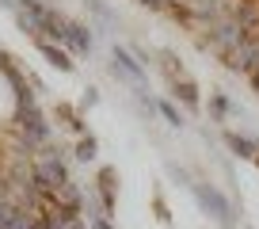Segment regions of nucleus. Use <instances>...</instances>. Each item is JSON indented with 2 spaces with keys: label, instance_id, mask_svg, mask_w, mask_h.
<instances>
[{
  "label": "nucleus",
  "instance_id": "nucleus-1",
  "mask_svg": "<svg viewBox=\"0 0 259 229\" xmlns=\"http://www.w3.org/2000/svg\"><path fill=\"white\" fill-rule=\"evenodd\" d=\"M65 149H46V157H38V161H31V180L34 187L42 191V195H54L61 183H69V168H65Z\"/></svg>",
  "mask_w": 259,
  "mask_h": 229
},
{
  "label": "nucleus",
  "instance_id": "nucleus-2",
  "mask_svg": "<svg viewBox=\"0 0 259 229\" xmlns=\"http://www.w3.org/2000/svg\"><path fill=\"white\" fill-rule=\"evenodd\" d=\"M206 31H210V34H202V39H198V46H202V50H213L221 61H225V57L244 42V31H240V23H236L233 16H225V19H218V23H210Z\"/></svg>",
  "mask_w": 259,
  "mask_h": 229
},
{
  "label": "nucleus",
  "instance_id": "nucleus-3",
  "mask_svg": "<svg viewBox=\"0 0 259 229\" xmlns=\"http://www.w3.org/2000/svg\"><path fill=\"white\" fill-rule=\"evenodd\" d=\"M16 130L19 138H23L27 149H38L50 141V123H46V114L38 111V103L34 107H16Z\"/></svg>",
  "mask_w": 259,
  "mask_h": 229
},
{
  "label": "nucleus",
  "instance_id": "nucleus-4",
  "mask_svg": "<svg viewBox=\"0 0 259 229\" xmlns=\"http://www.w3.org/2000/svg\"><path fill=\"white\" fill-rule=\"evenodd\" d=\"M191 195L198 199V206L210 210L221 225H233V206H229V199L221 195L218 187H210V183H191Z\"/></svg>",
  "mask_w": 259,
  "mask_h": 229
},
{
  "label": "nucleus",
  "instance_id": "nucleus-5",
  "mask_svg": "<svg viewBox=\"0 0 259 229\" xmlns=\"http://www.w3.org/2000/svg\"><path fill=\"white\" fill-rule=\"evenodd\" d=\"M225 69H229V73H244V77L255 73V69H259V31L244 34V42L225 57Z\"/></svg>",
  "mask_w": 259,
  "mask_h": 229
},
{
  "label": "nucleus",
  "instance_id": "nucleus-6",
  "mask_svg": "<svg viewBox=\"0 0 259 229\" xmlns=\"http://www.w3.org/2000/svg\"><path fill=\"white\" fill-rule=\"evenodd\" d=\"M50 206H57L61 214H80V206H84V195H80V187H76L73 180L69 183H61V187L50 195Z\"/></svg>",
  "mask_w": 259,
  "mask_h": 229
},
{
  "label": "nucleus",
  "instance_id": "nucleus-7",
  "mask_svg": "<svg viewBox=\"0 0 259 229\" xmlns=\"http://www.w3.org/2000/svg\"><path fill=\"white\" fill-rule=\"evenodd\" d=\"M111 61H114V73H122V77H130V81H145V65H141L138 57L130 54L126 46H114L111 50Z\"/></svg>",
  "mask_w": 259,
  "mask_h": 229
},
{
  "label": "nucleus",
  "instance_id": "nucleus-8",
  "mask_svg": "<svg viewBox=\"0 0 259 229\" xmlns=\"http://www.w3.org/2000/svg\"><path fill=\"white\" fill-rule=\"evenodd\" d=\"M34 46H38V54L46 57L54 69H61V73H73V69H76L73 54H69L65 46H54V42H46V39H34Z\"/></svg>",
  "mask_w": 259,
  "mask_h": 229
},
{
  "label": "nucleus",
  "instance_id": "nucleus-9",
  "mask_svg": "<svg viewBox=\"0 0 259 229\" xmlns=\"http://www.w3.org/2000/svg\"><path fill=\"white\" fill-rule=\"evenodd\" d=\"M69 54H92V31L76 19H69V31H65V42H61Z\"/></svg>",
  "mask_w": 259,
  "mask_h": 229
},
{
  "label": "nucleus",
  "instance_id": "nucleus-10",
  "mask_svg": "<svg viewBox=\"0 0 259 229\" xmlns=\"http://www.w3.org/2000/svg\"><path fill=\"white\" fill-rule=\"evenodd\" d=\"M114 187H118V172L99 168V203H103V218L107 221H111V214H114Z\"/></svg>",
  "mask_w": 259,
  "mask_h": 229
},
{
  "label": "nucleus",
  "instance_id": "nucleus-11",
  "mask_svg": "<svg viewBox=\"0 0 259 229\" xmlns=\"http://www.w3.org/2000/svg\"><path fill=\"white\" fill-rule=\"evenodd\" d=\"M233 19L240 23L244 34H255L259 31V0H240L236 12H233Z\"/></svg>",
  "mask_w": 259,
  "mask_h": 229
},
{
  "label": "nucleus",
  "instance_id": "nucleus-12",
  "mask_svg": "<svg viewBox=\"0 0 259 229\" xmlns=\"http://www.w3.org/2000/svg\"><path fill=\"white\" fill-rule=\"evenodd\" d=\"M225 145L233 149L236 157H244V161H255V153H259V141L244 138V134H236V130H225Z\"/></svg>",
  "mask_w": 259,
  "mask_h": 229
},
{
  "label": "nucleus",
  "instance_id": "nucleus-13",
  "mask_svg": "<svg viewBox=\"0 0 259 229\" xmlns=\"http://www.w3.org/2000/svg\"><path fill=\"white\" fill-rule=\"evenodd\" d=\"M171 96H176L183 107H198V103H202V96H198V84H194L191 77H183V81L171 84Z\"/></svg>",
  "mask_w": 259,
  "mask_h": 229
},
{
  "label": "nucleus",
  "instance_id": "nucleus-14",
  "mask_svg": "<svg viewBox=\"0 0 259 229\" xmlns=\"http://www.w3.org/2000/svg\"><path fill=\"white\" fill-rule=\"evenodd\" d=\"M210 114H213V119H218V123H221L225 114H240V107H236V103H233V99H229V96H221V92H213V96H210Z\"/></svg>",
  "mask_w": 259,
  "mask_h": 229
},
{
  "label": "nucleus",
  "instance_id": "nucleus-15",
  "mask_svg": "<svg viewBox=\"0 0 259 229\" xmlns=\"http://www.w3.org/2000/svg\"><path fill=\"white\" fill-rule=\"evenodd\" d=\"M160 65H164V73H168V81H171V84L187 77V73H183V65L176 61V54H171V50H160Z\"/></svg>",
  "mask_w": 259,
  "mask_h": 229
},
{
  "label": "nucleus",
  "instance_id": "nucleus-16",
  "mask_svg": "<svg viewBox=\"0 0 259 229\" xmlns=\"http://www.w3.org/2000/svg\"><path fill=\"white\" fill-rule=\"evenodd\" d=\"M156 111H160L171 126H183V123H187V119H183V111H179V107L171 103V99H156Z\"/></svg>",
  "mask_w": 259,
  "mask_h": 229
},
{
  "label": "nucleus",
  "instance_id": "nucleus-17",
  "mask_svg": "<svg viewBox=\"0 0 259 229\" xmlns=\"http://www.w3.org/2000/svg\"><path fill=\"white\" fill-rule=\"evenodd\" d=\"M96 153H99V141L92 138V134H84V138L76 141V157H80V161H96Z\"/></svg>",
  "mask_w": 259,
  "mask_h": 229
},
{
  "label": "nucleus",
  "instance_id": "nucleus-18",
  "mask_svg": "<svg viewBox=\"0 0 259 229\" xmlns=\"http://www.w3.org/2000/svg\"><path fill=\"white\" fill-rule=\"evenodd\" d=\"M16 210H19V206H12L8 199L0 195V229H8V221H12V214H16Z\"/></svg>",
  "mask_w": 259,
  "mask_h": 229
},
{
  "label": "nucleus",
  "instance_id": "nucleus-19",
  "mask_svg": "<svg viewBox=\"0 0 259 229\" xmlns=\"http://www.w3.org/2000/svg\"><path fill=\"white\" fill-rule=\"evenodd\" d=\"M168 172H171V176H176L179 183H187V187H191V176H187V172L179 168V164H168Z\"/></svg>",
  "mask_w": 259,
  "mask_h": 229
},
{
  "label": "nucleus",
  "instance_id": "nucleus-20",
  "mask_svg": "<svg viewBox=\"0 0 259 229\" xmlns=\"http://www.w3.org/2000/svg\"><path fill=\"white\" fill-rule=\"evenodd\" d=\"M96 103H99V92L88 88V92H84V99H80V107H96Z\"/></svg>",
  "mask_w": 259,
  "mask_h": 229
},
{
  "label": "nucleus",
  "instance_id": "nucleus-21",
  "mask_svg": "<svg viewBox=\"0 0 259 229\" xmlns=\"http://www.w3.org/2000/svg\"><path fill=\"white\" fill-rule=\"evenodd\" d=\"M88 229H111V221H107V218H92Z\"/></svg>",
  "mask_w": 259,
  "mask_h": 229
},
{
  "label": "nucleus",
  "instance_id": "nucleus-22",
  "mask_svg": "<svg viewBox=\"0 0 259 229\" xmlns=\"http://www.w3.org/2000/svg\"><path fill=\"white\" fill-rule=\"evenodd\" d=\"M255 164H259V153H255Z\"/></svg>",
  "mask_w": 259,
  "mask_h": 229
},
{
  "label": "nucleus",
  "instance_id": "nucleus-23",
  "mask_svg": "<svg viewBox=\"0 0 259 229\" xmlns=\"http://www.w3.org/2000/svg\"><path fill=\"white\" fill-rule=\"evenodd\" d=\"M0 54H4V50H0Z\"/></svg>",
  "mask_w": 259,
  "mask_h": 229
}]
</instances>
